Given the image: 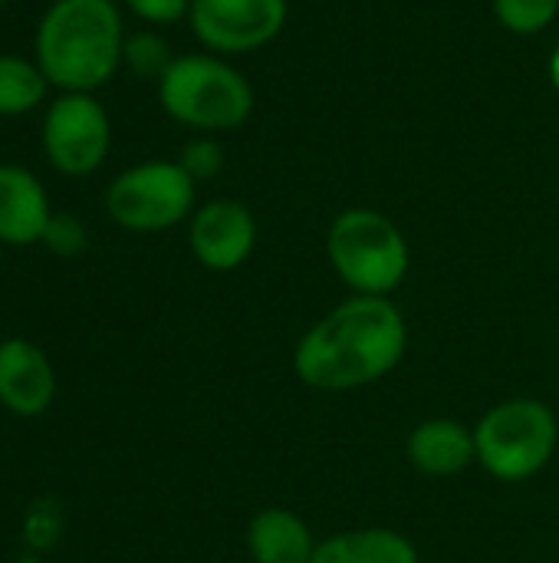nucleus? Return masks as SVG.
Masks as SVG:
<instances>
[{
  "mask_svg": "<svg viewBox=\"0 0 559 563\" xmlns=\"http://www.w3.org/2000/svg\"><path fill=\"white\" fill-rule=\"evenodd\" d=\"M405 353V320L389 297L356 294L303 333L297 376L323 393H346L389 376Z\"/></svg>",
  "mask_w": 559,
  "mask_h": 563,
  "instance_id": "f257e3e1",
  "label": "nucleus"
},
{
  "mask_svg": "<svg viewBox=\"0 0 559 563\" xmlns=\"http://www.w3.org/2000/svg\"><path fill=\"white\" fill-rule=\"evenodd\" d=\"M122 16L112 0H53L36 30V66L63 92H92L122 63Z\"/></svg>",
  "mask_w": 559,
  "mask_h": 563,
  "instance_id": "f03ea898",
  "label": "nucleus"
},
{
  "mask_svg": "<svg viewBox=\"0 0 559 563\" xmlns=\"http://www.w3.org/2000/svg\"><path fill=\"white\" fill-rule=\"evenodd\" d=\"M557 442V416L540 399H507L474 429L478 462L501 482H527L544 472Z\"/></svg>",
  "mask_w": 559,
  "mask_h": 563,
  "instance_id": "7ed1b4c3",
  "label": "nucleus"
},
{
  "mask_svg": "<svg viewBox=\"0 0 559 563\" xmlns=\"http://www.w3.org/2000/svg\"><path fill=\"white\" fill-rule=\"evenodd\" d=\"M161 106L191 129H234L254 109L247 79L211 56H181L161 76Z\"/></svg>",
  "mask_w": 559,
  "mask_h": 563,
  "instance_id": "20e7f679",
  "label": "nucleus"
},
{
  "mask_svg": "<svg viewBox=\"0 0 559 563\" xmlns=\"http://www.w3.org/2000/svg\"><path fill=\"white\" fill-rule=\"evenodd\" d=\"M329 261L356 294L385 297L409 271V247L385 214L353 208L329 228Z\"/></svg>",
  "mask_w": 559,
  "mask_h": 563,
  "instance_id": "39448f33",
  "label": "nucleus"
},
{
  "mask_svg": "<svg viewBox=\"0 0 559 563\" xmlns=\"http://www.w3.org/2000/svg\"><path fill=\"white\" fill-rule=\"evenodd\" d=\"M194 201V178L178 162H145L122 172L105 208L115 224L128 231H165L178 224Z\"/></svg>",
  "mask_w": 559,
  "mask_h": 563,
  "instance_id": "423d86ee",
  "label": "nucleus"
},
{
  "mask_svg": "<svg viewBox=\"0 0 559 563\" xmlns=\"http://www.w3.org/2000/svg\"><path fill=\"white\" fill-rule=\"evenodd\" d=\"M43 152L63 175H89L109 152V115L89 92H63L43 119Z\"/></svg>",
  "mask_w": 559,
  "mask_h": 563,
  "instance_id": "0eeeda50",
  "label": "nucleus"
},
{
  "mask_svg": "<svg viewBox=\"0 0 559 563\" xmlns=\"http://www.w3.org/2000/svg\"><path fill=\"white\" fill-rule=\"evenodd\" d=\"M287 0H191V26L211 49L247 53L280 33Z\"/></svg>",
  "mask_w": 559,
  "mask_h": 563,
  "instance_id": "6e6552de",
  "label": "nucleus"
},
{
  "mask_svg": "<svg viewBox=\"0 0 559 563\" xmlns=\"http://www.w3.org/2000/svg\"><path fill=\"white\" fill-rule=\"evenodd\" d=\"M254 218L237 201H211L191 221V251L211 271H234L254 251Z\"/></svg>",
  "mask_w": 559,
  "mask_h": 563,
  "instance_id": "1a4fd4ad",
  "label": "nucleus"
},
{
  "mask_svg": "<svg viewBox=\"0 0 559 563\" xmlns=\"http://www.w3.org/2000/svg\"><path fill=\"white\" fill-rule=\"evenodd\" d=\"M56 393L49 360L26 340L0 343V402L16 416H40Z\"/></svg>",
  "mask_w": 559,
  "mask_h": 563,
  "instance_id": "9d476101",
  "label": "nucleus"
},
{
  "mask_svg": "<svg viewBox=\"0 0 559 563\" xmlns=\"http://www.w3.org/2000/svg\"><path fill=\"white\" fill-rule=\"evenodd\" d=\"M46 191L33 172L20 165H0V241L3 244H33L43 241L49 224Z\"/></svg>",
  "mask_w": 559,
  "mask_h": 563,
  "instance_id": "9b49d317",
  "label": "nucleus"
},
{
  "mask_svg": "<svg viewBox=\"0 0 559 563\" xmlns=\"http://www.w3.org/2000/svg\"><path fill=\"white\" fill-rule=\"evenodd\" d=\"M409 459L425 475H458L478 459L474 432L455 419H428L409 435Z\"/></svg>",
  "mask_w": 559,
  "mask_h": 563,
  "instance_id": "f8f14e48",
  "label": "nucleus"
},
{
  "mask_svg": "<svg viewBox=\"0 0 559 563\" xmlns=\"http://www.w3.org/2000/svg\"><path fill=\"white\" fill-rule=\"evenodd\" d=\"M247 548L257 563H310L316 554L310 528L287 508L260 511L247 528Z\"/></svg>",
  "mask_w": 559,
  "mask_h": 563,
  "instance_id": "ddd939ff",
  "label": "nucleus"
},
{
  "mask_svg": "<svg viewBox=\"0 0 559 563\" xmlns=\"http://www.w3.org/2000/svg\"><path fill=\"white\" fill-rule=\"evenodd\" d=\"M310 563H418V551L399 531L362 528L320 541Z\"/></svg>",
  "mask_w": 559,
  "mask_h": 563,
  "instance_id": "4468645a",
  "label": "nucleus"
},
{
  "mask_svg": "<svg viewBox=\"0 0 559 563\" xmlns=\"http://www.w3.org/2000/svg\"><path fill=\"white\" fill-rule=\"evenodd\" d=\"M46 76L36 63L23 56L0 53V115L33 112L46 96Z\"/></svg>",
  "mask_w": 559,
  "mask_h": 563,
  "instance_id": "2eb2a0df",
  "label": "nucleus"
},
{
  "mask_svg": "<svg viewBox=\"0 0 559 563\" xmlns=\"http://www.w3.org/2000/svg\"><path fill=\"white\" fill-rule=\"evenodd\" d=\"M497 20L514 33H540L559 10V0H494Z\"/></svg>",
  "mask_w": 559,
  "mask_h": 563,
  "instance_id": "dca6fc26",
  "label": "nucleus"
},
{
  "mask_svg": "<svg viewBox=\"0 0 559 563\" xmlns=\"http://www.w3.org/2000/svg\"><path fill=\"white\" fill-rule=\"evenodd\" d=\"M122 59L138 73V76H165V69L171 66V59H168V46L158 40V36H152V33H138V36H132V40H125V53H122Z\"/></svg>",
  "mask_w": 559,
  "mask_h": 563,
  "instance_id": "f3484780",
  "label": "nucleus"
},
{
  "mask_svg": "<svg viewBox=\"0 0 559 563\" xmlns=\"http://www.w3.org/2000/svg\"><path fill=\"white\" fill-rule=\"evenodd\" d=\"M43 244L53 254L72 257V254H79L86 247V228L72 214H53L49 224H46V231H43Z\"/></svg>",
  "mask_w": 559,
  "mask_h": 563,
  "instance_id": "a211bd4d",
  "label": "nucleus"
},
{
  "mask_svg": "<svg viewBox=\"0 0 559 563\" xmlns=\"http://www.w3.org/2000/svg\"><path fill=\"white\" fill-rule=\"evenodd\" d=\"M178 165H181L194 181H198V178H211V175L221 168V148H217L214 142H208V139L191 142V145L185 148V155H181Z\"/></svg>",
  "mask_w": 559,
  "mask_h": 563,
  "instance_id": "6ab92c4d",
  "label": "nucleus"
},
{
  "mask_svg": "<svg viewBox=\"0 0 559 563\" xmlns=\"http://www.w3.org/2000/svg\"><path fill=\"white\" fill-rule=\"evenodd\" d=\"M142 20L152 23H175L185 16V10H191V0H125Z\"/></svg>",
  "mask_w": 559,
  "mask_h": 563,
  "instance_id": "aec40b11",
  "label": "nucleus"
},
{
  "mask_svg": "<svg viewBox=\"0 0 559 563\" xmlns=\"http://www.w3.org/2000/svg\"><path fill=\"white\" fill-rule=\"evenodd\" d=\"M550 76H554V86L559 89V49L554 53V59H550Z\"/></svg>",
  "mask_w": 559,
  "mask_h": 563,
  "instance_id": "412c9836",
  "label": "nucleus"
},
{
  "mask_svg": "<svg viewBox=\"0 0 559 563\" xmlns=\"http://www.w3.org/2000/svg\"><path fill=\"white\" fill-rule=\"evenodd\" d=\"M3 3H10V0H0V7H3Z\"/></svg>",
  "mask_w": 559,
  "mask_h": 563,
  "instance_id": "4be33fe9",
  "label": "nucleus"
}]
</instances>
